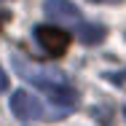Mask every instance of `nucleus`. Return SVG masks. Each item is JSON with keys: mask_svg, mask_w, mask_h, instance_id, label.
Segmentation results:
<instances>
[{"mask_svg": "<svg viewBox=\"0 0 126 126\" xmlns=\"http://www.w3.org/2000/svg\"><path fill=\"white\" fill-rule=\"evenodd\" d=\"M35 38H38V43H40V48L51 54V56H62L67 46H70V35L64 32V30H59L56 24H40L35 27Z\"/></svg>", "mask_w": 126, "mask_h": 126, "instance_id": "f257e3e1", "label": "nucleus"}, {"mask_svg": "<svg viewBox=\"0 0 126 126\" xmlns=\"http://www.w3.org/2000/svg\"><path fill=\"white\" fill-rule=\"evenodd\" d=\"M43 14L54 24H70V27L80 24V11H78V5L73 0H46L43 3Z\"/></svg>", "mask_w": 126, "mask_h": 126, "instance_id": "f03ea898", "label": "nucleus"}, {"mask_svg": "<svg viewBox=\"0 0 126 126\" xmlns=\"http://www.w3.org/2000/svg\"><path fill=\"white\" fill-rule=\"evenodd\" d=\"M11 113L16 118H22V121H35V118H43V105L30 91L19 89V91L11 94Z\"/></svg>", "mask_w": 126, "mask_h": 126, "instance_id": "7ed1b4c3", "label": "nucleus"}, {"mask_svg": "<svg viewBox=\"0 0 126 126\" xmlns=\"http://www.w3.org/2000/svg\"><path fill=\"white\" fill-rule=\"evenodd\" d=\"M43 91H46L48 99L56 102V105H75V99H78L75 89H73L67 80H62V83H51V86H46Z\"/></svg>", "mask_w": 126, "mask_h": 126, "instance_id": "20e7f679", "label": "nucleus"}, {"mask_svg": "<svg viewBox=\"0 0 126 126\" xmlns=\"http://www.w3.org/2000/svg\"><path fill=\"white\" fill-rule=\"evenodd\" d=\"M78 40L80 43H86V46H97V43H102L105 40V35H107V30L105 27H99L97 22H91V24H86V22H80L75 30Z\"/></svg>", "mask_w": 126, "mask_h": 126, "instance_id": "39448f33", "label": "nucleus"}, {"mask_svg": "<svg viewBox=\"0 0 126 126\" xmlns=\"http://www.w3.org/2000/svg\"><path fill=\"white\" fill-rule=\"evenodd\" d=\"M8 89V75H5V70L0 67V91H5Z\"/></svg>", "mask_w": 126, "mask_h": 126, "instance_id": "423d86ee", "label": "nucleus"}, {"mask_svg": "<svg viewBox=\"0 0 126 126\" xmlns=\"http://www.w3.org/2000/svg\"><path fill=\"white\" fill-rule=\"evenodd\" d=\"M91 3H121V0H91Z\"/></svg>", "mask_w": 126, "mask_h": 126, "instance_id": "0eeeda50", "label": "nucleus"}, {"mask_svg": "<svg viewBox=\"0 0 126 126\" xmlns=\"http://www.w3.org/2000/svg\"><path fill=\"white\" fill-rule=\"evenodd\" d=\"M0 19H3V16H0ZM0 27H3V22H0Z\"/></svg>", "mask_w": 126, "mask_h": 126, "instance_id": "6e6552de", "label": "nucleus"}, {"mask_svg": "<svg viewBox=\"0 0 126 126\" xmlns=\"http://www.w3.org/2000/svg\"><path fill=\"white\" fill-rule=\"evenodd\" d=\"M0 3H5V0H0Z\"/></svg>", "mask_w": 126, "mask_h": 126, "instance_id": "1a4fd4ad", "label": "nucleus"}]
</instances>
